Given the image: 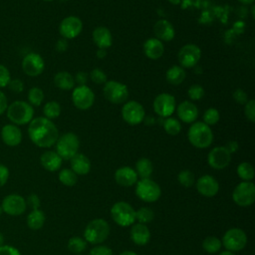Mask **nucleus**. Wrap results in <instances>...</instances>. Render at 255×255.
<instances>
[{"mask_svg":"<svg viewBox=\"0 0 255 255\" xmlns=\"http://www.w3.org/2000/svg\"><path fill=\"white\" fill-rule=\"evenodd\" d=\"M28 135L35 145L47 148L56 143L59 137V130L51 120L45 117H37L29 123Z\"/></svg>","mask_w":255,"mask_h":255,"instance_id":"1","label":"nucleus"},{"mask_svg":"<svg viewBox=\"0 0 255 255\" xmlns=\"http://www.w3.org/2000/svg\"><path fill=\"white\" fill-rule=\"evenodd\" d=\"M188 141L196 148H206L213 141V132L209 126L203 122H194L187 131Z\"/></svg>","mask_w":255,"mask_h":255,"instance_id":"2","label":"nucleus"},{"mask_svg":"<svg viewBox=\"0 0 255 255\" xmlns=\"http://www.w3.org/2000/svg\"><path fill=\"white\" fill-rule=\"evenodd\" d=\"M8 120L16 126H24L34 119V108L25 101H15L7 107Z\"/></svg>","mask_w":255,"mask_h":255,"instance_id":"3","label":"nucleus"},{"mask_svg":"<svg viewBox=\"0 0 255 255\" xmlns=\"http://www.w3.org/2000/svg\"><path fill=\"white\" fill-rule=\"evenodd\" d=\"M110 234L109 223L102 219L97 218L90 221L84 231V237L86 242L91 244H100L104 242Z\"/></svg>","mask_w":255,"mask_h":255,"instance_id":"4","label":"nucleus"},{"mask_svg":"<svg viewBox=\"0 0 255 255\" xmlns=\"http://www.w3.org/2000/svg\"><path fill=\"white\" fill-rule=\"evenodd\" d=\"M56 152L62 159H71L79 151L80 140L74 132H66L58 137L56 141Z\"/></svg>","mask_w":255,"mask_h":255,"instance_id":"5","label":"nucleus"},{"mask_svg":"<svg viewBox=\"0 0 255 255\" xmlns=\"http://www.w3.org/2000/svg\"><path fill=\"white\" fill-rule=\"evenodd\" d=\"M111 216L118 225L127 227L134 223L135 210L129 203L126 201H119L112 206Z\"/></svg>","mask_w":255,"mask_h":255,"instance_id":"6","label":"nucleus"},{"mask_svg":"<svg viewBox=\"0 0 255 255\" xmlns=\"http://www.w3.org/2000/svg\"><path fill=\"white\" fill-rule=\"evenodd\" d=\"M103 94L106 100L112 104H125L128 99V87L118 81H107L104 84Z\"/></svg>","mask_w":255,"mask_h":255,"instance_id":"7","label":"nucleus"},{"mask_svg":"<svg viewBox=\"0 0 255 255\" xmlns=\"http://www.w3.org/2000/svg\"><path fill=\"white\" fill-rule=\"evenodd\" d=\"M135 194L144 202H154L160 197L161 189L154 180L141 178L139 181H136Z\"/></svg>","mask_w":255,"mask_h":255,"instance_id":"8","label":"nucleus"},{"mask_svg":"<svg viewBox=\"0 0 255 255\" xmlns=\"http://www.w3.org/2000/svg\"><path fill=\"white\" fill-rule=\"evenodd\" d=\"M233 201L242 207L250 206L255 201V185L252 181H242L232 192Z\"/></svg>","mask_w":255,"mask_h":255,"instance_id":"9","label":"nucleus"},{"mask_svg":"<svg viewBox=\"0 0 255 255\" xmlns=\"http://www.w3.org/2000/svg\"><path fill=\"white\" fill-rule=\"evenodd\" d=\"M122 118L129 126H136L143 122L145 111L136 101H127L122 108Z\"/></svg>","mask_w":255,"mask_h":255,"instance_id":"10","label":"nucleus"},{"mask_svg":"<svg viewBox=\"0 0 255 255\" xmlns=\"http://www.w3.org/2000/svg\"><path fill=\"white\" fill-rule=\"evenodd\" d=\"M201 58V49L195 44H185L177 53L179 66L183 69H190L197 65Z\"/></svg>","mask_w":255,"mask_h":255,"instance_id":"11","label":"nucleus"},{"mask_svg":"<svg viewBox=\"0 0 255 255\" xmlns=\"http://www.w3.org/2000/svg\"><path fill=\"white\" fill-rule=\"evenodd\" d=\"M221 242L228 251H240L247 244V235L240 228H231L224 233Z\"/></svg>","mask_w":255,"mask_h":255,"instance_id":"12","label":"nucleus"},{"mask_svg":"<svg viewBox=\"0 0 255 255\" xmlns=\"http://www.w3.org/2000/svg\"><path fill=\"white\" fill-rule=\"evenodd\" d=\"M72 102L78 110L87 111L95 103V94L87 85L77 86L72 92Z\"/></svg>","mask_w":255,"mask_h":255,"instance_id":"13","label":"nucleus"},{"mask_svg":"<svg viewBox=\"0 0 255 255\" xmlns=\"http://www.w3.org/2000/svg\"><path fill=\"white\" fill-rule=\"evenodd\" d=\"M154 113L161 118L170 117L176 108L175 98L167 93H161L157 95L152 103Z\"/></svg>","mask_w":255,"mask_h":255,"instance_id":"14","label":"nucleus"},{"mask_svg":"<svg viewBox=\"0 0 255 255\" xmlns=\"http://www.w3.org/2000/svg\"><path fill=\"white\" fill-rule=\"evenodd\" d=\"M1 207L3 212L11 216H19L26 211V199L19 194H9L2 200Z\"/></svg>","mask_w":255,"mask_h":255,"instance_id":"15","label":"nucleus"},{"mask_svg":"<svg viewBox=\"0 0 255 255\" xmlns=\"http://www.w3.org/2000/svg\"><path fill=\"white\" fill-rule=\"evenodd\" d=\"M83 30V22L77 16H68L64 18L59 25V33L62 38L75 39Z\"/></svg>","mask_w":255,"mask_h":255,"instance_id":"16","label":"nucleus"},{"mask_svg":"<svg viewBox=\"0 0 255 255\" xmlns=\"http://www.w3.org/2000/svg\"><path fill=\"white\" fill-rule=\"evenodd\" d=\"M22 69L27 76L38 77L45 69V62L41 55L32 52L23 58Z\"/></svg>","mask_w":255,"mask_h":255,"instance_id":"17","label":"nucleus"},{"mask_svg":"<svg viewBox=\"0 0 255 255\" xmlns=\"http://www.w3.org/2000/svg\"><path fill=\"white\" fill-rule=\"evenodd\" d=\"M230 161L231 153L222 145L213 147L207 155V162L214 169H223L229 165Z\"/></svg>","mask_w":255,"mask_h":255,"instance_id":"18","label":"nucleus"},{"mask_svg":"<svg viewBox=\"0 0 255 255\" xmlns=\"http://www.w3.org/2000/svg\"><path fill=\"white\" fill-rule=\"evenodd\" d=\"M196 189L197 191L206 197L215 196L219 190L218 181L209 174H204L200 176L196 181Z\"/></svg>","mask_w":255,"mask_h":255,"instance_id":"19","label":"nucleus"},{"mask_svg":"<svg viewBox=\"0 0 255 255\" xmlns=\"http://www.w3.org/2000/svg\"><path fill=\"white\" fill-rule=\"evenodd\" d=\"M178 119L185 124H192L198 118V109L191 101H183L176 108Z\"/></svg>","mask_w":255,"mask_h":255,"instance_id":"20","label":"nucleus"},{"mask_svg":"<svg viewBox=\"0 0 255 255\" xmlns=\"http://www.w3.org/2000/svg\"><path fill=\"white\" fill-rule=\"evenodd\" d=\"M1 139L8 146H17L22 141V131L16 125H5L1 128Z\"/></svg>","mask_w":255,"mask_h":255,"instance_id":"21","label":"nucleus"},{"mask_svg":"<svg viewBox=\"0 0 255 255\" xmlns=\"http://www.w3.org/2000/svg\"><path fill=\"white\" fill-rule=\"evenodd\" d=\"M153 33L155 38L161 42H169L174 38L175 35L173 25L165 19H159L154 23Z\"/></svg>","mask_w":255,"mask_h":255,"instance_id":"22","label":"nucleus"},{"mask_svg":"<svg viewBox=\"0 0 255 255\" xmlns=\"http://www.w3.org/2000/svg\"><path fill=\"white\" fill-rule=\"evenodd\" d=\"M92 39L99 49H108L112 46L113 36L112 32L105 26L96 27L92 33Z\"/></svg>","mask_w":255,"mask_h":255,"instance_id":"23","label":"nucleus"},{"mask_svg":"<svg viewBox=\"0 0 255 255\" xmlns=\"http://www.w3.org/2000/svg\"><path fill=\"white\" fill-rule=\"evenodd\" d=\"M115 180L119 185L128 187L136 183L137 174L135 170L129 166H122L115 172Z\"/></svg>","mask_w":255,"mask_h":255,"instance_id":"24","label":"nucleus"},{"mask_svg":"<svg viewBox=\"0 0 255 255\" xmlns=\"http://www.w3.org/2000/svg\"><path fill=\"white\" fill-rule=\"evenodd\" d=\"M143 54L150 60L159 59L164 52V46L161 41L156 38L147 39L142 46Z\"/></svg>","mask_w":255,"mask_h":255,"instance_id":"25","label":"nucleus"},{"mask_svg":"<svg viewBox=\"0 0 255 255\" xmlns=\"http://www.w3.org/2000/svg\"><path fill=\"white\" fill-rule=\"evenodd\" d=\"M130 239L136 245H145L150 239V231L146 224L135 223L130 229Z\"/></svg>","mask_w":255,"mask_h":255,"instance_id":"26","label":"nucleus"},{"mask_svg":"<svg viewBox=\"0 0 255 255\" xmlns=\"http://www.w3.org/2000/svg\"><path fill=\"white\" fill-rule=\"evenodd\" d=\"M71 169L77 175H85L91 170V161L84 153L78 152L70 159Z\"/></svg>","mask_w":255,"mask_h":255,"instance_id":"27","label":"nucleus"},{"mask_svg":"<svg viewBox=\"0 0 255 255\" xmlns=\"http://www.w3.org/2000/svg\"><path fill=\"white\" fill-rule=\"evenodd\" d=\"M62 157L54 150H47L40 156L41 165L48 171H56L62 165Z\"/></svg>","mask_w":255,"mask_h":255,"instance_id":"28","label":"nucleus"},{"mask_svg":"<svg viewBox=\"0 0 255 255\" xmlns=\"http://www.w3.org/2000/svg\"><path fill=\"white\" fill-rule=\"evenodd\" d=\"M54 85L63 91H70L75 87V81L74 76H72L69 72L62 71L58 72L54 76Z\"/></svg>","mask_w":255,"mask_h":255,"instance_id":"29","label":"nucleus"},{"mask_svg":"<svg viewBox=\"0 0 255 255\" xmlns=\"http://www.w3.org/2000/svg\"><path fill=\"white\" fill-rule=\"evenodd\" d=\"M186 77L185 70L177 65L171 66L165 73V79L168 84L172 86H178L180 85Z\"/></svg>","mask_w":255,"mask_h":255,"instance_id":"30","label":"nucleus"},{"mask_svg":"<svg viewBox=\"0 0 255 255\" xmlns=\"http://www.w3.org/2000/svg\"><path fill=\"white\" fill-rule=\"evenodd\" d=\"M46 220L45 213L40 209H33L27 216V225L32 230H39Z\"/></svg>","mask_w":255,"mask_h":255,"instance_id":"31","label":"nucleus"},{"mask_svg":"<svg viewBox=\"0 0 255 255\" xmlns=\"http://www.w3.org/2000/svg\"><path fill=\"white\" fill-rule=\"evenodd\" d=\"M134 170L137 176H140V178H149L153 171L152 162L146 157H141L136 161Z\"/></svg>","mask_w":255,"mask_h":255,"instance_id":"32","label":"nucleus"},{"mask_svg":"<svg viewBox=\"0 0 255 255\" xmlns=\"http://www.w3.org/2000/svg\"><path fill=\"white\" fill-rule=\"evenodd\" d=\"M236 171L243 181H251L254 178V167L250 162L243 161L239 163Z\"/></svg>","mask_w":255,"mask_h":255,"instance_id":"33","label":"nucleus"},{"mask_svg":"<svg viewBox=\"0 0 255 255\" xmlns=\"http://www.w3.org/2000/svg\"><path fill=\"white\" fill-rule=\"evenodd\" d=\"M43 114L44 117L48 120H54L57 119L61 114V106L56 101H50L44 105L43 108Z\"/></svg>","mask_w":255,"mask_h":255,"instance_id":"34","label":"nucleus"},{"mask_svg":"<svg viewBox=\"0 0 255 255\" xmlns=\"http://www.w3.org/2000/svg\"><path fill=\"white\" fill-rule=\"evenodd\" d=\"M162 126H163L164 131L170 135L178 134L181 131V128H182L180 122L177 119L171 118V117L165 118Z\"/></svg>","mask_w":255,"mask_h":255,"instance_id":"35","label":"nucleus"},{"mask_svg":"<svg viewBox=\"0 0 255 255\" xmlns=\"http://www.w3.org/2000/svg\"><path fill=\"white\" fill-rule=\"evenodd\" d=\"M27 98H28V103L32 107H39L43 103L45 96L42 89L38 87H33L28 91Z\"/></svg>","mask_w":255,"mask_h":255,"instance_id":"36","label":"nucleus"},{"mask_svg":"<svg viewBox=\"0 0 255 255\" xmlns=\"http://www.w3.org/2000/svg\"><path fill=\"white\" fill-rule=\"evenodd\" d=\"M221 246H222L221 240L215 236H208L202 242V247H203L204 251H206L207 253H210V254L218 252L220 250Z\"/></svg>","mask_w":255,"mask_h":255,"instance_id":"37","label":"nucleus"},{"mask_svg":"<svg viewBox=\"0 0 255 255\" xmlns=\"http://www.w3.org/2000/svg\"><path fill=\"white\" fill-rule=\"evenodd\" d=\"M59 180L66 186H74L78 181V175L71 168H64L59 173Z\"/></svg>","mask_w":255,"mask_h":255,"instance_id":"38","label":"nucleus"},{"mask_svg":"<svg viewBox=\"0 0 255 255\" xmlns=\"http://www.w3.org/2000/svg\"><path fill=\"white\" fill-rule=\"evenodd\" d=\"M86 246H87L86 240L79 236L71 237L68 241V249L70 252L74 254L82 253L86 249Z\"/></svg>","mask_w":255,"mask_h":255,"instance_id":"39","label":"nucleus"},{"mask_svg":"<svg viewBox=\"0 0 255 255\" xmlns=\"http://www.w3.org/2000/svg\"><path fill=\"white\" fill-rule=\"evenodd\" d=\"M153 217H154L153 210L146 206L140 207L135 211V220H137L138 223H142V224L149 223L153 219Z\"/></svg>","mask_w":255,"mask_h":255,"instance_id":"40","label":"nucleus"},{"mask_svg":"<svg viewBox=\"0 0 255 255\" xmlns=\"http://www.w3.org/2000/svg\"><path fill=\"white\" fill-rule=\"evenodd\" d=\"M219 119H220V114H219L218 110L211 107L204 112L202 122L204 124H206L207 126L211 127V126L216 125L219 122Z\"/></svg>","mask_w":255,"mask_h":255,"instance_id":"41","label":"nucleus"},{"mask_svg":"<svg viewBox=\"0 0 255 255\" xmlns=\"http://www.w3.org/2000/svg\"><path fill=\"white\" fill-rule=\"evenodd\" d=\"M177 179H178V182L180 183V185H182L184 187H191L195 182L193 172H191L188 169L181 170L177 175Z\"/></svg>","mask_w":255,"mask_h":255,"instance_id":"42","label":"nucleus"},{"mask_svg":"<svg viewBox=\"0 0 255 255\" xmlns=\"http://www.w3.org/2000/svg\"><path fill=\"white\" fill-rule=\"evenodd\" d=\"M205 92L202 86L198 85V84H194L191 85L188 90H187V96L189 98V100L192 101H199L203 98Z\"/></svg>","mask_w":255,"mask_h":255,"instance_id":"43","label":"nucleus"},{"mask_svg":"<svg viewBox=\"0 0 255 255\" xmlns=\"http://www.w3.org/2000/svg\"><path fill=\"white\" fill-rule=\"evenodd\" d=\"M89 78L91 79V81L94 84L97 85H102L105 84L107 82V75L104 71H102L99 68H95L91 71V73L89 74Z\"/></svg>","mask_w":255,"mask_h":255,"instance_id":"44","label":"nucleus"},{"mask_svg":"<svg viewBox=\"0 0 255 255\" xmlns=\"http://www.w3.org/2000/svg\"><path fill=\"white\" fill-rule=\"evenodd\" d=\"M244 115L248 121L251 123L255 122V101L248 100L244 105Z\"/></svg>","mask_w":255,"mask_h":255,"instance_id":"45","label":"nucleus"},{"mask_svg":"<svg viewBox=\"0 0 255 255\" xmlns=\"http://www.w3.org/2000/svg\"><path fill=\"white\" fill-rule=\"evenodd\" d=\"M10 80H11L10 71L6 66L0 64V89L7 87Z\"/></svg>","mask_w":255,"mask_h":255,"instance_id":"46","label":"nucleus"},{"mask_svg":"<svg viewBox=\"0 0 255 255\" xmlns=\"http://www.w3.org/2000/svg\"><path fill=\"white\" fill-rule=\"evenodd\" d=\"M7 87L10 91L16 94L22 93L24 91V83L20 79H11Z\"/></svg>","mask_w":255,"mask_h":255,"instance_id":"47","label":"nucleus"},{"mask_svg":"<svg viewBox=\"0 0 255 255\" xmlns=\"http://www.w3.org/2000/svg\"><path fill=\"white\" fill-rule=\"evenodd\" d=\"M232 97H233L234 101L239 105H245L248 101V96H247L246 92L242 89H236L233 92Z\"/></svg>","mask_w":255,"mask_h":255,"instance_id":"48","label":"nucleus"},{"mask_svg":"<svg viewBox=\"0 0 255 255\" xmlns=\"http://www.w3.org/2000/svg\"><path fill=\"white\" fill-rule=\"evenodd\" d=\"M89 255H113V251L108 246L98 245L91 249Z\"/></svg>","mask_w":255,"mask_h":255,"instance_id":"49","label":"nucleus"},{"mask_svg":"<svg viewBox=\"0 0 255 255\" xmlns=\"http://www.w3.org/2000/svg\"><path fill=\"white\" fill-rule=\"evenodd\" d=\"M0 255H21V253L14 246L2 245L0 247Z\"/></svg>","mask_w":255,"mask_h":255,"instance_id":"50","label":"nucleus"},{"mask_svg":"<svg viewBox=\"0 0 255 255\" xmlns=\"http://www.w3.org/2000/svg\"><path fill=\"white\" fill-rule=\"evenodd\" d=\"M26 204H27V206L31 207L32 210H33V209H39V206H40V199H39L38 195H37V194H34V193L30 194V195L28 196V198L26 199Z\"/></svg>","mask_w":255,"mask_h":255,"instance_id":"51","label":"nucleus"},{"mask_svg":"<svg viewBox=\"0 0 255 255\" xmlns=\"http://www.w3.org/2000/svg\"><path fill=\"white\" fill-rule=\"evenodd\" d=\"M9 178V169L6 165L0 163V187L6 184Z\"/></svg>","mask_w":255,"mask_h":255,"instance_id":"52","label":"nucleus"},{"mask_svg":"<svg viewBox=\"0 0 255 255\" xmlns=\"http://www.w3.org/2000/svg\"><path fill=\"white\" fill-rule=\"evenodd\" d=\"M88 78H89V75L86 72L81 71L75 75L74 81H75V84H78V86H83L87 84Z\"/></svg>","mask_w":255,"mask_h":255,"instance_id":"53","label":"nucleus"},{"mask_svg":"<svg viewBox=\"0 0 255 255\" xmlns=\"http://www.w3.org/2000/svg\"><path fill=\"white\" fill-rule=\"evenodd\" d=\"M8 103H7V97L6 95L0 90V116L4 114V112L7 110Z\"/></svg>","mask_w":255,"mask_h":255,"instance_id":"54","label":"nucleus"},{"mask_svg":"<svg viewBox=\"0 0 255 255\" xmlns=\"http://www.w3.org/2000/svg\"><path fill=\"white\" fill-rule=\"evenodd\" d=\"M67 49H68V41L64 38L58 40L56 44V50L60 53H63V52H66Z\"/></svg>","mask_w":255,"mask_h":255,"instance_id":"55","label":"nucleus"},{"mask_svg":"<svg viewBox=\"0 0 255 255\" xmlns=\"http://www.w3.org/2000/svg\"><path fill=\"white\" fill-rule=\"evenodd\" d=\"M225 147L229 150V152H230V153H233V152H235V151L238 149L239 145H238L237 141H235V140H231V141H229V142L225 145Z\"/></svg>","mask_w":255,"mask_h":255,"instance_id":"56","label":"nucleus"},{"mask_svg":"<svg viewBox=\"0 0 255 255\" xmlns=\"http://www.w3.org/2000/svg\"><path fill=\"white\" fill-rule=\"evenodd\" d=\"M96 55H97V57H98L99 59H104V58L107 56V52H106L105 49H99V50L97 51Z\"/></svg>","mask_w":255,"mask_h":255,"instance_id":"57","label":"nucleus"},{"mask_svg":"<svg viewBox=\"0 0 255 255\" xmlns=\"http://www.w3.org/2000/svg\"><path fill=\"white\" fill-rule=\"evenodd\" d=\"M120 255H137L135 252L133 251H130V250H127V251H124L122 252Z\"/></svg>","mask_w":255,"mask_h":255,"instance_id":"58","label":"nucleus"},{"mask_svg":"<svg viewBox=\"0 0 255 255\" xmlns=\"http://www.w3.org/2000/svg\"><path fill=\"white\" fill-rule=\"evenodd\" d=\"M237 1H239L240 3H242V4H252L253 2H254V0H237Z\"/></svg>","mask_w":255,"mask_h":255,"instance_id":"59","label":"nucleus"},{"mask_svg":"<svg viewBox=\"0 0 255 255\" xmlns=\"http://www.w3.org/2000/svg\"><path fill=\"white\" fill-rule=\"evenodd\" d=\"M219 255H235L233 252H231V251H228V250H226V251H223V252H221Z\"/></svg>","mask_w":255,"mask_h":255,"instance_id":"60","label":"nucleus"},{"mask_svg":"<svg viewBox=\"0 0 255 255\" xmlns=\"http://www.w3.org/2000/svg\"><path fill=\"white\" fill-rule=\"evenodd\" d=\"M2 245H4V236H3V234L0 232V247H1Z\"/></svg>","mask_w":255,"mask_h":255,"instance_id":"61","label":"nucleus"},{"mask_svg":"<svg viewBox=\"0 0 255 255\" xmlns=\"http://www.w3.org/2000/svg\"><path fill=\"white\" fill-rule=\"evenodd\" d=\"M2 213H3V210H2V207H1V205H0V216H1Z\"/></svg>","mask_w":255,"mask_h":255,"instance_id":"62","label":"nucleus"},{"mask_svg":"<svg viewBox=\"0 0 255 255\" xmlns=\"http://www.w3.org/2000/svg\"><path fill=\"white\" fill-rule=\"evenodd\" d=\"M43 1H53V0H43Z\"/></svg>","mask_w":255,"mask_h":255,"instance_id":"63","label":"nucleus"}]
</instances>
